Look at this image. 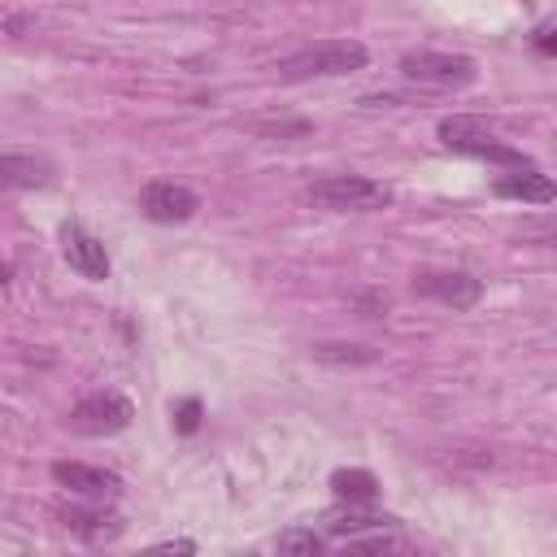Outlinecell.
Instances as JSON below:
<instances>
[{
    "instance_id": "obj_1",
    "label": "cell",
    "mask_w": 557,
    "mask_h": 557,
    "mask_svg": "<svg viewBox=\"0 0 557 557\" xmlns=\"http://www.w3.org/2000/svg\"><path fill=\"white\" fill-rule=\"evenodd\" d=\"M370 61L366 44L357 39H322V44H309L292 57L278 61V78L287 83H300V78H335V74H352Z\"/></svg>"
},
{
    "instance_id": "obj_2",
    "label": "cell",
    "mask_w": 557,
    "mask_h": 557,
    "mask_svg": "<svg viewBox=\"0 0 557 557\" xmlns=\"http://www.w3.org/2000/svg\"><path fill=\"white\" fill-rule=\"evenodd\" d=\"M305 196L322 209H335V213H366V209H383L392 205V187L379 183V178H366V174H326V178H313L305 187Z\"/></svg>"
},
{
    "instance_id": "obj_3",
    "label": "cell",
    "mask_w": 557,
    "mask_h": 557,
    "mask_svg": "<svg viewBox=\"0 0 557 557\" xmlns=\"http://www.w3.org/2000/svg\"><path fill=\"white\" fill-rule=\"evenodd\" d=\"M440 139H444V148H453V152L483 157V161L505 165V170H527V165H535L522 148L500 144V139H496L479 117H444V122H440Z\"/></svg>"
},
{
    "instance_id": "obj_4",
    "label": "cell",
    "mask_w": 557,
    "mask_h": 557,
    "mask_svg": "<svg viewBox=\"0 0 557 557\" xmlns=\"http://www.w3.org/2000/svg\"><path fill=\"white\" fill-rule=\"evenodd\" d=\"M400 78L418 83V87H440V91H453V87H470L479 78V65L461 52H405L400 57Z\"/></svg>"
},
{
    "instance_id": "obj_5",
    "label": "cell",
    "mask_w": 557,
    "mask_h": 557,
    "mask_svg": "<svg viewBox=\"0 0 557 557\" xmlns=\"http://www.w3.org/2000/svg\"><path fill=\"white\" fill-rule=\"evenodd\" d=\"M131 418H135V409H131L126 396H117V392H91V396H83V400L70 409V431L100 440V435L126 431Z\"/></svg>"
},
{
    "instance_id": "obj_6",
    "label": "cell",
    "mask_w": 557,
    "mask_h": 557,
    "mask_svg": "<svg viewBox=\"0 0 557 557\" xmlns=\"http://www.w3.org/2000/svg\"><path fill=\"white\" fill-rule=\"evenodd\" d=\"M196 209H200V196L187 183H174V178H157L139 191V213L148 222H161V226L187 222V218H196Z\"/></svg>"
},
{
    "instance_id": "obj_7",
    "label": "cell",
    "mask_w": 557,
    "mask_h": 557,
    "mask_svg": "<svg viewBox=\"0 0 557 557\" xmlns=\"http://www.w3.org/2000/svg\"><path fill=\"white\" fill-rule=\"evenodd\" d=\"M413 292L426 300H440L448 309H474L483 300V283L466 270H426L413 278Z\"/></svg>"
},
{
    "instance_id": "obj_8",
    "label": "cell",
    "mask_w": 557,
    "mask_h": 557,
    "mask_svg": "<svg viewBox=\"0 0 557 557\" xmlns=\"http://www.w3.org/2000/svg\"><path fill=\"white\" fill-rule=\"evenodd\" d=\"M61 252H65V261H70V270H74L78 278H91V283L109 278V252H104V244H100L87 226L65 222V226H61Z\"/></svg>"
},
{
    "instance_id": "obj_9",
    "label": "cell",
    "mask_w": 557,
    "mask_h": 557,
    "mask_svg": "<svg viewBox=\"0 0 557 557\" xmlns=\"http://www.w3.org/2000/svg\"><path fill=\"white\" fill-rule=\"evenodd\" d=\"M52 479L83 500H113L122 492V479L113 470H100L87 461H52Z\"/></svg>"
},
{
    "instance_id": "obj_10",
    "label": "cell",
    "mask_w": 557,
    "mask_h": 557,
    "mask_svg": "<svg viewBox=\"0 0 557 557\" xmlns=\"http://www.w3.org/2000/svg\"><path fill=\"white\" fill-rule=\"evenodd\" d=\"M57 518L78 535V540H87V544H104V540H117L122 535V513H113V509H104V500H87V505H65V509H57Z\"/></svg>"
},
{
    "instance_id": "obj_11",
    "label": "cell",
    "mask_w": 557,
    "mask_h": 557,
    "mask_svg": "<svg viewBox=\"0 0 557 557\" xmlns=\"http://www.w3.org/2000/svg\"><path fill=\"white\" fill-rule=\"evenodd\" d=\"M52 161L44 157H30V152H4L0 157V187H13V191H30V187H48L52 183Z\"/></svg>"
},
{
    "instance_id": "obj_12",
    "label": "cell",
    "mask_w": 557,
    "mask_h": 557,
    "mask_svg": "<svg viewBox=\"0 0 557 557\" xmlns=\"http://www.w3.org/2000/svg\"><path fill=\"white\" fill-rule=\"evenodd\" d=\"M496 196L522 200V205H548V200L557 196V187H553L548 174H540L535 165H527V170H513V174L496 178Z\"/></svg>"
},
{
    "instance_id": "obj_13",
    "label": "cell",
    "mask_w": 557,
    "mask_h": 557,
    "mask_svg": "<svg viewBox=\"0 0 557 557\" xmlns=\"http://www.w3.org/2000/svg\"><path fill=\"white\" fill-rule=\"evenodd\" d=\"M331 492H335L339 500H348V505H374V500H379V479H374L370 470H361V466L335 470V474H331Z\"/></svg>"
},
{
    "instance_id": "obj_14",
    "label": "cell",
    "mask_w": 557,
    "mask_h": 557,
    "mask_svg": "<svg viewBox=\"0 0 557 557\" xmlns=\"http://www.w3.org/2000/svg\"><path fill=\"white\" fill-rule=\"evenodd\" d=\"M309 352L318 361H331V366H370V361H379V352L366 348V344H331V339H322V344H309Z\"/></svg>"
},
{
    "instance_id": "obj_15",
    "label": "cell",
    "mask_w": 557,
    "mask_h": 557,
    "mask_svg": "<svg viewBox=\"0 0 557 557\" xmlns=\"http://www.w3.org/2000/svg\"><path fill=\"white\" fill-rule=\"evenodd\" d=\"M274 544H278V553H300V557L322 553V535H318L313 527H292V531H283Z\"/></svg>"
},
{
    "instance_id": "obj_16",
    "label": "cell",
    "mask_w": 557,
    "mask_h": 557,
    "mask_svg": "<svg viewBox=\"0 0 557 557\" xmlns=\"http://www.w3.org/2000/svg\"><path fill=\"white\" fill-rule=\"evenodd\" d=\"M174 426H178L183 435H191V431L200 426V400H196V396L178 400V409H174Z\"/></svg>"
},
{
    "instance_id": "obj_17",
    "label": "cell",
    "mask_w": 557,
    "mask_h": 557,
    "mask_svg": "<svg viewBox=\"0 0 557 557\" xmlns=\"http://www.w3.org/2000/svg\"><path fill=\"white\" fill-rule=\"evenodd\" d=\"M535 48H540L544 57H553V48H557V44H553V22H540V26H535Z\"/></svg>"
},
{
    "instance_id": "obj_18",
    "label": "cell",
    "mask_w": 557,
    "mask_h": 557,
    "mask_svg": "<svg viewBox=\"0 0 557 557\" xmlns=\"http://www.w3.org/2000/svg\"><path fill=\"white\" fill-rule=\"evenodd\" d=\"M161 553H196V540H161Z\"/></svg>"
}]
</instances>
